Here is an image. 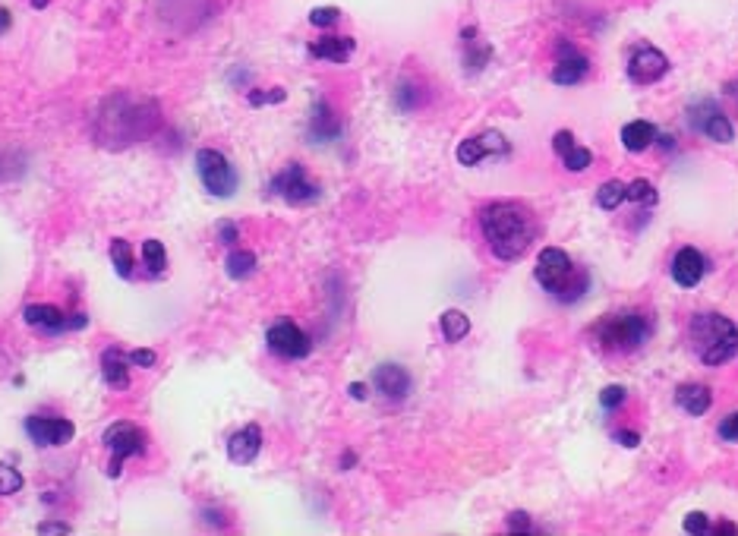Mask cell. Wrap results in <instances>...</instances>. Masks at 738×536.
<instances>
[{
  "mask_svg": "<svg viewBox=\"0 0 738 536\" xmlns=\"http://www.w3.org/2000/svg\"><path fill=\"white\" fill-rule=\"evenodd\" d=\"M480 224L483 233H487L492 256L502 259V263L521 259L528 253L533 233H537L530 211L518 202H489L480 215Z\"/></svg>",
  "mask_w": 738,
  "mask_h": 536,
  "instance_id": "6da1fadb",
  "label": "cell"
},
{
  "mask_svg": "<svg viewBox=\"0 0 738 536\" xmlns=\"http://www.w3.org/2000/svg\"><path fill=\"white\" fill-rule=\"evenodd\" d=\"M692 350L701 356L703 366H723L738 354V325L720 313H697L688 325Z\"/></svg>",
  "mask_w": 738,
  "mask_h": 536,
  "instance_id": "7a4b0ae2",
  "label": "cell"
},
{
  "mask_svg": "<svg viewBox=\"0 0 738 536\" xmlns=\"http://www.w3.org/2000/svg\"><path fill=\"white\" fill-rule=\"evenodd\" d=\"M587 272H578L571 265V256L559 246H546L537 256V284L552 297H562L565 304H574L587 291Z\"/></svg>",
  "mask_w": 738,
  "mask_h": 536,
  "instance_id": "3957f363",
  "label": "cell"
},
{
  "mask_svg": "<svg viewBox=\"0 0 738 536\" xmlns=\"http://www.w3.org/2000/svg\"><path fill=\"white\" fill-rule=\"evenodd\" d=\"M651 332H653L651 319H647L644 313H638V309H625V313L606 315V319H600L597 325H593V335H597L600 345H603L606 350H619V354L641 347L647 338H651Z\"/></svg>",
  "mask_w": 738,
  "mask_h": 536,
  "instance_id": "277c9868",
  "label": "cell"
},
{
  "mask_svg": "<svg viewBox=\"0 0 738 536\" xmlns=\"http://www.w3.org/2000/svg\"><path fill=\"white\" fill-rule=\"evenodd\" d=\"M196 170H200L202 187L209 190L211 196H218V199L234 196L237 170L221 152H215V149H200V152H196Z\"/></svg>",
  "mask_w": 738,
  "mask_h": 536,
  "instance_id": "5b68a950",
  "label": "cell"
},
{
  "mask_svg": "<svg viewBox=\"0 0 738 536\" xmlns=\"http://www.w3.org/2000/svg\"><path fill=\"white\" fill-rule=\"evenodd\" d=\"M105 445L111 451V464H108V477H120V467L127 458L133 455H146V432L136 423H114L111 429L105 432Z\"/></svg>",
  "mask_w": 738,
  "mask_h": 536,
  "instance_id": "8992f818",
  "label": "cell"
},
{
  "mask_svg": "<svg viewBox=\"0 0 738 536\" xmlns=\"http://www.w3.org/2000/svg\"><path fill=\"white\" fill-rule=\"evenodd\" d=\"M272 192H275V196H282V199H287L291 205L316 202V199L323 196L319 183L310 180V174H306L300 164H287L284 170H278V174L272 177Z\"/></svg>",
  "mask_w": 738,
  "mask_h": 536,
  "instance_id": "52a82bcc",
  "label": "cell"
},
{
  "mask_svg": "<svg viewBox=\"0 0 738 536\" xmlns=\"http://www.w3.org/2000/svg\"><path fill=\"white\" fill-rule=\"evenodd\" d=\"M265 341H269L272 354L282 356V360H303V356L313 350L310 335H306L300 325H293V322H287V319L275 322V325L269 328V335H265Z\"/></svg>",
  "mask_w": 738,
  "mask_h": 536,
  "instance_id": "ba28073f",
  "label": "cell"
},
{
  "mask_svg": "<svg viewBox=\"0 0 738 536\" xmlns=\"http://www.w3.org/2000/svg\"><path fill=\"white\" fill-rule=\"evenodd\" d=\"M669 73V57L662 51H656L653 45H641L628 57V79L634 86H653Z\"/></svg>",
  "mask_w": 738,
  "mask_h": 536,
  "instance_id": "9c48e42d",
  "label": "cell"
},
{
  "mask_svg": "<svg viewBox=\"0 0 738 536\" xmlns=\"http://www.w3.org/2000/svg\"><path fill=\"white\" fill-rule=\"evenodd\" d=\"M587 73H590L587 54H580L571 41H559V60L549 73L552 82H556V86H580V82L587 79Z\"/></svg>",
  "mask_w": 738,
  "mask_h": 536,
  "instance_id": "30bf717a",
  "label": "cell"
},
{
  "mask_svg": "<svg viewBox=\"0 0 738 536\" xmlns=\"http://www.w3.org/2000/svg\"><path fill=\"white\" fill-rule=\"evenodd\" d=\"M692 120H694V127L701 129L703 136H707V139L720 142V146H729V142L735 139L733 120H729V117L723 114L720 108L713 105V101H697Z\"/></svg>",
  "mask_w": 738,
  "mask_h": 536,
  "instance_id": "8fae6325",
  "label": "cell"
},
{
  "mask_svg": "<svg viewBox=\"0 0 738 536\" xmlns=\"http://www.w3.org/2000/svg\"><path fill=\"white\" fill-rule=\"evenodd\" d=\"M26 432H29V438L36 445H54V448H60V445H70L73 436H77V429H73L70 420H60V417H29L26 420Z\"/></svg>",
  "mask_w": 738,
  "mask_h": 536,
  "instance_id": "7c38bea8",
  "label": "cell"
},
{
  "mask_svg": "<svg viewBox=\"0 0 738 536\" xmlns=\"http://www.w3.org/2000/svg\"><path fill=\"white\" fill-rule=\"evenodd\" d=\"M669 268H672V281L679 287H697L703 274H707V259H703L701 250H694V246H682L672 256V265Z\"/></svg>",
  "mask_w": 738,
  "mask_h": 536,
  "instance_id": "4fadbf2b",
  "label": "cell"
},
{
  "mask_svg": "<svg viewBox=\"0 0 738 536\" xmlns=\"http://www.w3.org/2000/svg\"><path fill=\"white\" fill-rule=\"evenodd\" d=\"M552 149H556V155L562 158V164L571 170V174H578V170H587L593 164V152L574 142L571 129H559V133L552 136Z\"/></svg>",
  "mask_w": 738,
  "mask_h": 536,
  "instance_id": "5bb4252c",
  "label": "cell"
},
{
  "mask_svg": "<svg viewBox=\"0 0 738 536\" xmlns=\"http://www.w3.org/2000/svg\"><path fill=\"white\" fill-rule=\"evenodd\" d=\"M259 451H262V429H259L256 423L243 426V429H237L234 436L228 438V458L234 460V464H252Z\"/></svg>",
  "mask_w": 738,
  "mask_h": 536,
  "instance_id": "9a60e30c",
  "label": "cell"
},
{
  "mask_svg": "<svg viewBox=\"0 0 738 536\" xmlns=\"http://www.w3.org/2000/svg\"><path fill=\"white\" fill-rule=\"evenodd\" d=\"M373 382H375V388H379L385 397H392V401H401V397L410 395V376H407L405 366H398V363H382V366H375Z\"/></svg>",
  "mask_w": 738,
  "mask_h": 536,
  "instance_id": "2e32d148",
  "label": "cell"
},
{
  "mask_svg": "<svg viewBox=\"0 0 738 536\" xmlns=\"http://www.w3.org/2000/svg\"><path fill=\"white\" fill-rule=\"evenodd\" d=\"M357 51V41L351 36H323L310 45V54L325 64H347L351 54Z\"/></svg>",
  "mask_w": 738,
  "mask_h": 536,
  "instance_id": "e0dca14e",
  "label": "cell"
},
{
  "mask_svg": "<svg viewBox=\"0 0 738 536\" xmlns=\"http://www.w3.org/2000/svg\"><path fill=\"white\" fill-rule=\"evenodd\" d=\"M619 139H621V146H625V152L641 155V152H647L656 139H660V133H656V127L651 120H631V123H625V127H621Z\"/></svg>",
  "mask_w": 738,
  "mask_h": 536,
  "instance_id": "ac0fdd59",
  "label": "cell"
},
{
  "mask_svg": "<svg viewBox=\"0 0 738 536\" xmlns=\"http://www.w3.org/2000/svg\"><path fill=\"white\" fill-rule=\"evenodd\" d=\"M461 51H464V64H467L470 73L483 70V67L489 64V57H492L489 41L483 38L480 32L474 29V26H467V29L461 32Z\"/></svg>",
  "mask_w": 738,
  "mask_h": 536,
  "instance_id": "d6986e66",
  "label": "cell"
},
{
  "mask_svg": "<svg viewBox=\"0 0 738 536\" xmlns=\"http://www.w3.org/2000/svg\"><path fill=\"white\" fill-rule=\"evenodd\" d=\"M23 319H26V325L41 328V332H47V335H60L67 328L64 313L51 304H29L23 309Z\"/></svg>",
  "mask_w": 738,
  "mask_h": 536,
  "instance_id": "ffe728a7",
  "label": "cell"
},
{
  "mask_svg": "<svg viewBox=\"0 0 738 536\" xmlns=\"http://www.w3.org/2000/svg\"><path fill=\"white\" fill-rule=\"evenodd\" d=\"M341 136V123L334 111L328 108V101H316L310 114V139L313 142H332Z\"/></svg>",
  "mask_w": 738,
  "mask_h": 536,
  "instance_id": "44dd1931",
  "label": "cell"
},
{
  "mask_svg": "<svg viewBox=\"0 0 738 536\" xmlns=\"http://www.w3.org/2000/svg\"><path fill=\"white\" fill-rule=\"evenodd\" d=\"M710 401H713V395H710V388L701 382L682 385V388L675 391V404H679L688 417H703L710 410Z\"/></svg>",
  "mask_w": 738,
  "mask_h": 536,
  "instance_id": "7402d4cb",
  "label": "cell"
},
{
  "mask_svg": "<svg viewBox=\"0 0 738 536\" xmlns=\"http://www.w3.org/2000/svg\"><path fill=\"white\" fill-rule=\"evenodd\" d=\"M101 376H105V382L111 385V388H118V391L127 388L129 373H127V356H123V350L108 347L105 354H101Z\"/></svg>",
  "mask_w": 738,
  "mask_h": 536,
  "instance_id": "603a6c76",
  "label": "cell"
},
{
  "mask_svg": "<svg viewBox=\"0 0 738 536\" xmlns=\"http://www.w3.org/2000/svg\"><path fill=\"white\" fill-rule=\"evenodd\" d=\"M439 325H442V335H446L448 345H457V341H464L470 335V319L461 313V309H446Z\"/></svg>",
  "mask_w": 738,
  "mask_h": 536,
  "instance_id": "cb8c5ba5",
  "label": "cell"
},
{
  "mask_svg": "<svg viewBox=\"0 0 738 536\" xmlns=\"http://www.w3.org/2000/svg\"><path fill=\"white\" fill-rule=\"evenodd\" d=\"M625 199L634 205H644V209H653L656 202H660V192L651 180H644V177H638V180H631L625 187Z\"/></svg>",
  "mask_w": 738,
  "mask_h": 536,
  "instance_id": "d4e9b609",
  "label": "cell"
},
{
  "mask_svg": "<svg viewBox=\"0 0 738 536\" xmlns=\"http://www.w3.org/2000/svg\"><path fill=\"white\" fill-rule=\"evenodd\" d=\"M224 268H228V274L234 281H243V278H250V274L256 272V256H252L250 250H231Z\"/></svg>",
  "mask_w": 738,
  "mask_h": 536,
  "instance_id": "484cf974",
  "label": "cell"
},
{
  "mask_svg": "<svg viewBox=\"0 0 738 536\" xmlns=\"http://www.w3.org/2000/svg\"><path fill=\"white\" fill-rule=\"evenodd\" d=\"M625 187L628 183H621V180H606L597 192V205L606 211H615L621 202H625Z\"/></svg>",
  "mask_w": 738,
  "mask_h": 536,
  "instance_id": "4316f807",
  "label": "cell"
},
{
  "mask_svg": "<svg viewBox=\"0 0 738 536\" xmlns=\"http://www.w3.org/2000/svg\"><path fill=\"white\" fill-rule=\"evenodd\" d=\"M483 158H489V155H487V146H483L480 136H470V139H464L461 146H457V161H461L464 168H477Z\"/></svg>",
  "mask_w": 738,
  "mask_h": 536,
  "instance_id": "83f0119b",
  "label": "cell"
},
{
  "mask_svg": "<svg viewBox=\"0 0 738 536\" xmlns=\"http://www.w3.org/2000/svg\"><path fill=\"white\" fill-rule=\"evenodd\" d=\"M142 259H146V268L152 274H161L164 268H168V253H164L161 240H146V243H142Z\"/></svg>",
  "mask_w": 738,
  "mask_h": 536,
  "instance_id": "f1b7e54d",
  "label": "cell"
},
{
  "mask_svg": "<svg viewBox=\"0 0 738 536\" xmlns=\"http://www.w3.org/2000/svg\"><path fill=\"white\" fill-rule=\"evenodd\" d=\"M111 263L118 268V274L129 278L133 274V250H129L127 240H111Z\"/></svg>",
  "mask_w": 738,
  "mask_h": 536,
  "instance_id": "f546056e",
  "label": "cell"
},
{
  "mask_svg": "<svg viewBox=\"0 0 738 536\" xmlns=\"http://www.w3.org/2000/svg\"><path fill=\"white\" fill-rule=\"evenodd\" d=\"M23 490V473L0 460V496H16Z\"/></svg>",
  "mask_w": 738,
  "mask_h": 536,
  "instance_id": "4dcf8cb0",
  "label": "cell"
},
{
  "mask_svg": "<svg viewBox=\"0 0 738 536\" xmlns=\"http://www.w3.org/2000/svg\"><path fill=\"white\" fill-rule=\"evenodd\" d=\"M338 19H341L338 6H316V10L310 13V23L316 26V29H332Z\"/></svg>",
  "mask_w": 738,
  "mask_h": 536,
  "instance_id": "1f68e13d",
  "label": "cell"
},
{
  "mask_svg": "<svg viewBox=\"0 0 738 536\" xmlns=\"http://www.w3.org/2000/svg\"><path fill=\"white\" fill-rule=\"evenodd\" d=\"M480 139H483V146H487V155H508L511 152L508 139H505L498 129H487V133H480Z\"/></svg>",
  "mask_w": 738,
  "mask_h": 536,
  "instance_id": "d6a6232c",
  "label": "cell"
},
{
  "mask_svg": "<svg viewBox=\"0 0 738 536\" xmlns=\"http://www.w3.org/2000/svg\"><path fill=\"white\" fill-rule=\"evenodd\" d=\"M682 527H685V533H692V536H707V533H710V527H713V524H710V518H707V514H703V511H692V514H688V518H685V524H682Z\"/></svg>",
  "mask_w": 738,
  "mask_h": 536,
  "instance_id": "836d02e7",
  "label": "cell"
},
{
  "mask_svg": "<svg viewBox=\"0 0 738 536\" xmlns=\"http://www.w3.org/2000/svg\"><path fill=\"white\" fill-rule=\"evenodd\" d=\"M628 391L621 388V385H610V388H603V395H600V404H603V410H619L621 404H625Z\"/></svg>",
  "mask_w": 738,
  "mask_h": 536,
  "instance_id": "e575fe53",
  "label": "cell"
},
{
  "mask_svg": "<svg viewBox=\"0 0 738 536\" xmlns=\"http://www.w3.org/2000/svg\"><path fill=\"white\" fill-rule=\"evenodd\" d=\"M716 432H720L723 442H738V410L729 417H723L720 426H716Z\"/></svg>",
  "mask_w": 738,
  "mask_h": 536,
  "instance_id": "d590c367",
  "label": "cell"
},
{
  "mask_svg": "<svg viewBox=\"0 0 738 536\" xmlns=\"http://www.w3.org/2000/svg\"><path fill=\"white\" fill-rule=\"evenodd\" d=\"M416 105H420V92H416L414 86H401L398 88V108H401V111H414Z\"/></svg>",
  "mask_w": 738,
  "mask_h": 536,
  "instance_id": "8d00e7d4",
  "label": "cell"
},
{
  "mask_svg": "<svg viewBox=\"0 0 738 536\" xmlns=\"http://www.w3.org/2000/svg\"><path fill=\"white\" fill-rule=\"evenodd\" d=\"M508 531H515V533H530V531H533V524H530L528 511H511V514H508Z\"/></svg>",
  "mask_w": 738,
  "mask_h": 536,
  "instance_id": "74e56055",
  "label": "cell"
},
{
  "mask_svg": "<svg viewBox=\"0 0 738 536\" xmlns=\"http://www.w3.org/2000/svg\"><path fill=\"white\" fill-rule=\"evenodd\" d=\"M129 363H136V366H155V360H159V354L155 350H146V347H139V350H133V354L127 356Z\"/></svg>",
  "mask_w": 738,
  "mask_h": 536,
  "instance_id": "f35d334b",
  "label": "cell"
},
{
  "mask_svg": "<svg viewBox=\"0 0 738 536\" xmlns=\"http://www.w3.org/2000/svg\"><path fill=\"white\" fill-rule=\"evenodd\" d=\"M287 92L275 88V92H250V105H265V101H284Z\"/></svg>",
  "mask_w": 738,
  "mask_h": 536,
  "instance_id": "ab89813d",
  "label": "cell"
},
{
  "mask_svg": "<svg viewBox=\"0 0 738 536\" xmlns=\"http://www.w3.org/2000/svg\"><path fill=\"white\" fill-rule=\"evenodd\" d=\"M38 533L47 536V533H73L70 524H60V521H45V524H38Z\"/></svg>",
  "mask_w": 738,
  "mask_h": 536,
  "instance_id": "60d3db41",
  "label": "cell"
},
{
  "mask_svg": "<svg viewBox=\"0 0 738 536\" xmlns=\"http://www.w3.org/2000/svg\"><path fill=\"white\" fill-rule=\"evenodd\" d=\"M615 438H619L625 448H638V445H641V436H638V432H631V429H615Z\"/></svg>",
  "mask_w": 738,
  "mask_h": 536,
  "instance_id": "b9f144b4",
  "label": "cell"
},
{
  "mask_svg": "<svg viewBox=\"0 0 738 536\" xmlns=\"http://www.w3.org/2000/svg\"><path fill=\"white\" fill-rule=\"evenodd\" d=\"M218 233H221V240H224V243H234V240H237V228H234V222H224L221 228H218Z\"/></svg>",
  "mask_w": 738,
  "mask_h": 536,
  "instance_id": "7bdbcfd3",
  "label": "cell"
},
{
  "mask_svg": "<svg viewBox=\"0 0 738 536\" xmlns=\"http://www.w3.org/2000/svg\"><path fill=\"white\" fill-rule=\"evenodd\" d=\"M710 533H729V536H735V533H738V527H735V524H726V521H723V524H713V527H710Z\"/></svg>",
  "mask_w": 738,
  "mask_h": 536,
  "instance_id": "ee69618b",
  "label": "cell"
},
{
  "mask_svg": "<svg viewBox=\"0 0 738 536\" xmlns=\"http://www.w3.org/2000/svg\"><path fill=\"white\" fill-rule=\"evenodd\" d=\"M347 391H351V397H357V401H366V385L364 382H354Z\"/></svg>",
  "mask_w": 738,
  "mask_h": 536,
  "instance_id": "f6af8a7d",
  "label": "cell"
},
{
  "mask_svg": "<svg viewBox=\"0 0 738 536\" xmlns=\"http://www.w3.org/2000/svg\"><path fill=\"white\" fill-rule=\"evenodd\" d=\"M6 29H10V13L0 6V32H6Z\"/></svg>",
  "mask_w": 738,
  "mask_h": 536,
  "instance_id": "bcb514c9",
  "label": "cell"
},
{
  "mask_svg": "<svg viewBox=\"0 0 738 536\" xmlns=\"http://www.w3.org/2000/svg\"><path fill=\"white\" fill-rule=\"evenodd\" d=\"M354 460H357V458H354V455H351V451H347V455H344V458H341V464H344V470H347V467H351V464H354Z\"/></svg>",
  "mask_w": 738,
  "mask_h": 536,
  "instance_id": "7dc6e473",
  "label": "cell"
},
{
  "mask_svg": "<svg viewBox=\"0 0 738 536\" xmlns=\"http://www.w3.org/2000/svg\"><path fill=\"white\" fill-rule=\"evenodd\" d=\"M32 6H36V10H41V6H47V0H32Z\"/></svg>",
  "mask_w": 738,
  "mask_h": 536,
  "instance_id": "c3c4849f",
  "label": "cell"
}]
</instances>
